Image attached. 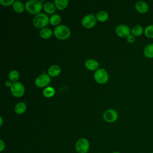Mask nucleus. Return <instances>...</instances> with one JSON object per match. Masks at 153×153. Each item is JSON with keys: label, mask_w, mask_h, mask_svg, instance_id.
<instances>
[{"label": "nucleus", "mask_w": 153, "mask_h": 153, "mask_svg": "<svg viewBox=\"0 0 153 153\" xmlns=\"http://www.w3.org/2000/svg\"><path fill=\"white\" fill-rule=\"evenodd\" d=\"M43 8L42 1L39 0H29L25 4V9L26 11L32 14H38L40 13Z\"/></svg>", "instance_id": "obj_1"}, {"label": "nucleus", "mask_w": 153, "mask_h": 153, "mask_svg": "<svg viewBox=\"0 0 153 153\" xmlns=\"http://www.w3.org/2000/svg\"><path fill=\"white\" fill-rule=\"evenodd\" d=\"M53 33L55 36L59 39L65 40L70 36L71 30L66 25L60 24L54 28Z\"/></svg>", "instance_id": "obj_2"}, {"label": "nucleus", "mask_w": 153, "mask_h": 153, "mask_svg": "<svg viewBox=\"0 0 153 153\" xmlns=\"http://www.w3.org/2000/svg\"><path fill=\"white\" fill-rule=\"evenodd\" d=\"M32 23L36 28L42 29L50 23V18L46 14L40 13L34 16Z\"/></svg>", "instance_id": "obj_3"}, {"label": "nucleus", "mask_w": 153, "mask_h": 153, "mask_svg": "<svg viewBox=\"0 0 153 153\" xmlns=\"http://www.w3.org/2000/svg\"><path fill=\"white\" fill-rule=\"evenodd\" d=\"M95 81L101 84H105L109 79V75L106 70L103 68H100L95 71L94 73Z\"/></svg>", "instance_id": "obj_4"}, {"label": "nucleus", "mask_w": 153, "mask_h": 153, "mask_svg": "<svg viewBox=\"0 0 153 153\" xmlns=\"http://www.w3.org/2000/svg\"><path fill=\"white\" fill-rule=\"evenodd\" d=\"M90 149V143L84 137L79 139L75 143V149L78 153H87Z\"/></svg>", "instance_id": "obj_5"}, {"label": "nucleus", "mask_w": 153, "mask_h": 153, "mask_svg": "<svg viewBox=\"0 0 153 153\" xmlns=\"http://www.w3.org/2000/svg\"><path fill=\"white\" fill-rule=\"evenodd\" d=\"M51 82V77L47 73L39 75L35 80V85L38 87H46Z\"/></svg>", "instance_id": "obj_6"}, {"label": "nucleus", "mask_w": 153, "mask_h": 153, "mask_svg": "<svg viewBox=\"0 0 153 153\" xmlns=\"http://www.w3.org/2000/svg\"><path fill=\"white\" fill-rule=\"evenodd\" d=\"M10 89L12 94L16 97H22L23 95L25 90L23 84L19 81L13 82Z\"/></svg>", "instance_id": "obj_7"}, {"label": "nucleus", "mask_w": 153, "mask_h": 153, "mask_svg": "<svg viewBox=\"0 0 153 153\" xmlns=\"http://www.w3.org/2000/svg\"><path fill=\"white\" fill-rule=\"evenodd\" d=\"M96 21V17L93 14H88L82 19L81 24L84 27L90 29L95 26Z\"/></svg>", "instance_id": "obj_8"}, {"label": "nucleus", "mask_w": 153, "mask_h": 153, "mask_svg": "<svg viewBox=\"0 0 153 153\" xmlns=\"http://www.w3.org/2000/svg\"><path fill=\"white\" fill-rule=\"evenodd\" d=\"M118 115L117 112L114 109H108L103 114L104 120L108 123H114L118 118Z\"/></svg>", "instance_id": "obj_9"}, {"label": "nucleus", "mask_w": 153, "mask_h": 153, "mask_svg": "<svg viewBox=\"0 0 153 153\" xmlns=\"http://www.w3.org/2000/svg\"><path fill=\"white\" fill-rule=\"evenodd\" d=\"M115 33L120 37L127 38V36L131 33V29L128 26L121 24L116 27Z\"/></svg>", "instance_id": "obj_10"}, {"label": "nucleus", "mask_w": 153, "mask_h": 153, "mask_svg": "<svg viewBox=\"0 0 153 153\" xmlns=\"http://www.w3.org/2000/svg\"><path fill=\"white\" fill-rule=\"evenodd\" d=\"M85 67L90 71H96L99 68V62L94 59H88L84 63Z\"/></svg>", "instance_id": "obj_11"}, {"label": "nucleus", "mask_w": 153, "mask_h": 153, "mask_svg": "<svg viewBox=\"0 0 153 153\" xmlns=\"http://www.w3.org/2000/svg\"><path fill=\"white\" fill-rule=\"evenodd\" d=\"M134 7L136 11L141 14H144L146 13L149 9L148 4L146 2L142 1H139L136 2L135 3Z\"/></svg>", "instance_id": "obj_12"}, {"label": "nucleus", "mask_w": 153, "mask_h": 153, "mask_svg": "<svg viewBox=\"0 0 153 153\" xmlns=\"http://www.w3.org/2000/svg\"><path fill=\"white\" fill-rule=\"evenodd\" d=\"M61 72V68L59 65H53L50 66L48 69V74L50 76L55 77L58 76Z\"/></svg>", "instance_id": "obj_13"}, {"label": "nucleus", "mask_w": 153, "mask_h": 153, "mask_svg": "<svg viewBox=\"0 0 153 153\" xmlns=\"http://www.w3.org/2000/svg\"><path fill=\"white\" fill-rule=\"evenodd\" d=\"M55 4L51 2H46L43 4V9L47 14H53L56 11Z\"/></svg>", "instance_id": "obj_14"}, {"label": "nucleus", "mask_w": 153, "mask_h": 153, "mask_svg": "<svg viewBox=\"0 0 153 153\" xmlns=\"http://www.w3.org/2000/svg\"><path fill=\"white\" fill-rule=\"evenodd\" d=\"M26 105L23 102H18L14 106V111L17 114H22L26 110Z\"/></svg>", "instance_id": "obj_15"}, {"label": "nucleus", "mask_w": 153, "mask_h": 153, "mask_svg": "<svg viewBox=\"0 0 153 153\" xmlns=\"http://www.w3.org/2000/svg\"><path fill=\"white\" fill-rule=\"evenodd\" d=\"M143 54L148 58H153V43H149L144 47Z\"/></svg>", "instance_id": "obj_16"}, {"label": "nucleus", "mask_w": 153, "mask_h": 153, "mask_svg": "<svg viewBox=\"0 0 153 153\" xmlns=\"http://www.w3.org/2000/svg\"><path fill=\"white\" fill-rule=\"evenodd\" d=\"M53 35V31L50 28L44 27L41 29L39 32L40 36L43 39H48Z\"/></svg>", "instance_id": "obj_17"}, {"label": "nucleus", "mask_w": 153, "mask_h": 153, "mask_svg": "<svg viewBox=\"0 0 153 153\" xmlns=\"http://www.w3.org/2000/svg\"><path fill=\"white\" fill-rule=\"evenodd\" d=\"M56 93V90L55 89L51 86H47L44 88L42 91V94L44 97H53Z\"/></svg>", "instance_id": "obj_18"}, {"label": "nucleus", "mask_w": 153, "mask_h": 153, "mask_svg": "<svg viewBox=\"0 0 153 153\" xmlns=\"http://www.w3.org/2000/svg\"><path fill=\"white\" fill-rule=\"evenodd\" d=\"M131 33L134 36H140L141 35H142L143 33H144V29L142 26H141L140 25H137L134 26L131 28Z\"/></svg>", "instance_id": "obj_19"}, {"label": "nucleus", "mask_w": 153, "mask_h": 153, "mask_svg": "<svg viewBox=\"0 0 153 153\" xmlns=\"http://www.w3.org/2000/svg\"><path fill=\"white\" fill-rule=\"evenodd\" d=\"M69 3L68 0H54V4H55L56 7L60 10H62L66 8Z\"/></svg>", "instance_id": "obj_20"}, {"label": "nucleus", "mask_w": 153, "mask_h": 153, "mask_svg": "<svg viewBox=\"0 0 153 153\" xmlns=\"http://www.w3.org/2000/svg\"><path fill=\"white\" fill-rule=\"evenodd\" d=\"M13 10L17 13H22L25 9V5H24L21 1H16L13 4Z\"/></svg>", "instance_id": "obj_21"}, {"label": "nucleus", "mask_w": 153, "mask_h": 153, "mask_svg": "<svg viewBox=\"0 0 153 153\" xmlns=\"http://www.w3.org/2000/svg\"><path fill=\"white\" fill-rule=\"evenodd\" d=\"M96 17L97 20L99 21V22H105L108 20V17H109V14L108 13L104 11V10H102L99 11L96 15Z\"/></svg>", "instance_id": "obj_22"}, {"label": "nucleus", "mask_w": 153, "mask_h": 153, "mask_svg": "<svg viewBox=\"0 0 153 153\" xmlns=\"http://www.w3.org/2000/svg\"><path fill=\"white\" fill-rule=\"evenodd\" d=\"M61 16L58 14H53L50 17V23L53 26H57L61 22Z\"/></svg>", "instance_id": "obj_23"}, {"label": "nucleus", "mask_w": 153, "mask_h": 153, "mask_svg": "<svg viewBox=\"0 0 153 153\" xmlns=\"http://www.w3.org/2000/svg\"><path fill=\"white\" fill-rule=\"evenodd\" d=\"M9 79L13 82L17 81L20 77V74L17 70H12L8 74Z\"/></svg>", "instance_id": "obj_24"}, {"label": "nucleus", "mask_w": 153, "mask_h": 153, "mask_svg": "<svg viewBox=\"0 0 153 153\" xmlns=\"http://www.w3.org/2000/svg\"><path fill=\"white\" fill-rule=\"evenodd\" d=\"M144 34L148 38H153V25H149L145 27Z\"/></svg>", "instance_id": "obj_25"}, {"label": "nucleus", "mask_w": 153, "mask_h": 153, "mask_svg": "<svg viewBox=\"0 0 153 153\" xmlns=\"http://www.w3.org/2000/svg\"><path fill=\"white\" fill-rule=\"evenodd\" d=\"M14 0H0V4L3 6H10L13 5L14 4Z\"/></svg>", "instance_id": "obj_26"}, {"label": "nucleus", "mask_w": 153, "mask_h": 153, "mask_svg": "<svg viewBox=\"0 0 153 153\" xmlns=\"http://www.w3.org/2000/svg\"><path fill=\"white\" fill-rule=\"evenodd\" d=\"M127 41L129 43H133L135 41V36H134L133 34L130 33L129 35H128L126 38Z\"/></svg>", "instance_id": "obj_27"}, {"label": "nucleus", "mask_w": 153, "mask_h": 153, "mask_svg": "<svg viewBox=\"0 0 153 153\" xmlns=\"http://www.w3.org/2000/svg\"><path fill=\"white\" fill-rule=\"evenodd\" d=\"M13 82H12L10 79H9V80H7V81L5 82V85L7 87H10V88H11V87L12 85H13Z\"/></svg>", "instance_id": "obj_28"}, {"label": "nucleus", "mask_w": 153, "mask_h": 153, "mask_svg": "<svg viewBox=\"0 0 153 153\" xmlns=\"http://www.w3.org/2000/svg\"><path fill=\"white\" fill-rule=\"evenodd\" d=\"M0 142H1V151L2 152L4 150V149L5 148V143L2 139L0 140Z\"/></svg>", "instance_id": "obj_29"}, {"label": "nucleus", "mask_w": 153, "mask_h": 153, "mask_svg": "<svg viewBox=\"0 0 153 153\" xmlns=\"http://www.w3.org/2000/svg\"><path fill=\"white\" fill-rule=\"evenodd\" d=\"M0 121H1V123H0V126H1L2 125V117H0Z\"/></svg>", "instance_id": "obj_30"}, {"label": "nucleus", "mask_w": 153, "mask_h": 153, "mask_svg": "<svg viewBox=\"0 0 153 153\" xmlns=\"http://www.w3.org/2000/svg\"><path fill=\"white\" fill-rule=\"evenodd\" d=\"M111 153H121V152H118V151H114V152H111Z\"/></svg>", "instance_id": "obj_31"}, {"label": "nucleus", "mask_w": 153, "mask_h": 153, "mask_svg": "<svg viewBox=\"0 0 153 153\" xmlns=\"http://www.w3.org/2000/svg\"><path fill=\"white\" fill-rule=\"evenodd\" d=\"M151 153H153V151H152V152H151Z\"/></svg>", "instance_id": "obj_32"}, {"label": "nucleus", "mask_w": 153, "mask_h": 153, "mask_svg": "<svg viewBox=\"0 0 153 153\" xmlns=\"http://www.w3.org/2000/svg\"><path fill=\"white\" fill-rule=\"evenodd\" d=\"M98 153H102V152H98Z\"/></svg>", "instance_id": "obj_33"}]
</instances>
